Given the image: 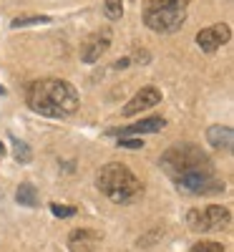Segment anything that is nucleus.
Wrapping results in <instances>:
<instances>
[{
  "mask_svg": "<svg viewBox=\"0 0 234 252\" xmlns=\"http://www.w3.org/2000/svg\"><path fill=\"white\" fill-rule=\"evenodd\" d=\"M26 101H28V106L40 116L63 119V116H71L78 109V91L68 81L43 78V81H33L28 86Z\"/></svg>",
  "mask_w": 234,
  "mask_h": 252,
  "instance_id": "nucleus-1",
  "label": "nucleus"
},
{
  "mask_svg": "<svg viewBox=\"0 0 234 252\" xmlns=\"http://www.w3.org/2000/svg\"><path fill=\"white\" fill-rule=\"evenodd\" d=\"M96 184L114 204H131L144 192V187L136 179V174L121 161H109L106 166H101Z\"/></svg>",
  "mask_w": 234,
  "mask_h": 252,
  "instance_id": "nucleus-2",
  "label": "nucleus"
},
{
  "mask_svg": "<svg viewBox=\"0 0 234 252\" xmlns=\"http://www.w3.org/2000/svg\"><path fill=\"white\" fill-rule=\"evenodd\" d=\"M161 169L172 179H179V177L191 174V172L211 169V159L197 144H174L161 154Z\"/></svg>",
  "mask_w": 234,
  "mask_h": 252,
  "instance_id": "nucleus-3",
  "label": "nucleus"
},
{
  "mask_svg": "<svg viewBox=\"0 0 234 252\" xmlns=\"http://www.w3.org/2000/svg\"><path fill=\"white\" fill-rule=\"evenodd\" d=\"M189 0H151L144 10V23L154 33H174L186 20Z\"/></svg>",
  "mask_w": 234,
  "mask_h": 252,
  "instance_id": "nucleus-4",
  "label": "nucleus"
},
{
  "mask_svg": "<svg viewBox=\"0 0 234 252\" xmlns=\"http://www.w3.org/2000/svg\"><path fill=\"white\" fill-rule=\"evenodd\" d=\"M189 227L194 232H211V229H224L232 222V212L222 204H209L204 209H191L186 217Z\"/></svg>",
  "mask_w": 234,
  "mask_h": 252,
  "instance_id": "nucleus-5",
  "label": "nucleus"
},
{
  "mask_svg": "<svg viewBox=\"0 0 234 252\" xmlns=\"http://www.w3.org/2000/svg\"><path fill=\"white\" fill-rule=\"evenodd\" d=\"M174 184L179 187V192L197 194V197H209V194H219V192H224V182L214 177V169L184 174V177L174 179Z\"/></svg>",
  "mask_w": 234,
  "mask_h": 252,
  "instance_id": "nucleus-6",
  "label": "nucleus"
},
{
  "mask_svg": "<svg viewBox=\"0 0 234 252\" xmlns=\"http://www.w3.org/2000/svg\"><path fill=\"white\" fill-rule=\"evenodd\" d=\"M229 38H232L229 26L227 23H217V26H209V28L197 33V46L204 53H214V51H219L222 46L229 43Z\"/></svg>",
  "mask_w": 234,
  "mask_h": 252,
  "instance_id": "nucleus-7",
  "label": "nucleus"
},
{
  "mask_svg": "<svg viewBox=\"0 0 234 252\" xmlns=\"http://www.w3.org/2000/svg\"><path fill=\"white\" fill-rule=\"evenodd\" d=\"M109 46H111V31L103 28V31L93 33L86 43L81 46V61L83 63H96L106 51H109Z\"/></svg>",
  "mask_w": 234,
  "mask_h": 252,
  "instance_id": "nucleus-8",
  "label": "nucleus"
},
{
  "mask_svg": "<svg viewBox=\"0 0 234 252\" xmlns=\"http://www.w3.org/2000/svg\"><path fill=\"white\" fill-rule=\"evenodd\" d=\"M159 101H161V91L159 89H154V86H144L129 103L123 106V116H136V114H141V111H146V109H151V106H159Z\"/></svg>",
  "mask_w": 234,
  "mask_h": 252,
  "instance_id": "nucleus-9",
  "label": "nucleus"
},
{
  "mask_svg": "<svg viewBox=\"0 0 234 252\" xmlns=\"http://www.w3.org/2000/svg\"><path fill=\"white\" fill-rule=\"evenodd\" d=\"M98 242H101V235L96 229H88V227H78L68 235L71 252H96Z\"/></svg>",
  "mask_w": 234,
  "mask_h": 252,
  "instance_id": "nucleus-10",
  "label": "nucleus"
},
{
  "mask_svg": "<svg viewBox=\"0 0 234 252\" xmlns=\"http://www.w3.org/2000/svg\"><path fill=\"white\" fill-rule=\"evenodd\" d=\"M166 126V121L161 119V116H148V119H144V121H139V124H134V126H126V129H121V134L118 136H141V134H156V131H161Z\"/></svg>",
  "mask_w": 234,
  "mask_h": 252,
  "instance_id": "nucleus-11",
  "label": "nucleus"
},
{
  "mask_svg": "<svg viewBox=\"0 0 234 252\" xmlns=\"http://www.w3.org/2000/svg\"><path fill=\"white\" fill-rule=\"evenodd\" d=\"M206 141L217 149H224L229 152L234 146V129L232 126H209L206 129Z\"/></svg>",
  "mask_w": 234,
  "mask_h": 252,
  "instance_id": "nucleus-12",
  "label": "nucleus"
},
{
  "mask_svg": "<svg viewBox=\"0 0 234 252\" xmlns=\"http://www.w3.org/2000/svg\"><path fill=\"white\" fill-rule=\"evenodd\" d=\"M15 199L20 207H38V192H35V187L23 182L18 187V192H15Z\"/></svg>",
  "mask_w": 234,
  "mask_h": 252,
  "instance_id": "nucleus-13",
  "label": "nucleus"
},
{
  "mask_svg": "<svg viewBox=\"0 0 234 252\" xmlns=\"http://www.w3.org/2000/svg\"><path fill=\"white\" fill-rule=\"evenodd\" d=\"M51 18L48 15H18L13 18L10 28H30V26H48Z\"/></svg>",
  "mask_w": 234,
  "mask_h": 252,
  "instance_id": "nucleus-14",
  "label": "nucleus"
},
{
  "mask_svg": "<svg viewBox=\"0 0 234 252\" xmlns=\"http://www.w3.org/2000/svg\"><path fill=\"white\" fill-rule=\"evenodd\" d=\"M10 144H13V157H15V161H20V164H30V159H33L30 146H28L26 141L15 139V136H10Z\"/></svg>",
  "mask_w": 234,
  "mask_h": 252,
  "instance_id": "nucleus-15",
  "label": "nucleus"
},
{
  "mask_svg": "<svg viewBox=\"0 0 234 252\" xmlns=\"http://www.w3.org/2000/svg\"><path fill=\"white\" fill-rule=\"evenodd\" d=\"M103 13H106V18L118 20L123 15V0H106V3H103Z\"/></svg>",
  "mask_w": 234,
  "mask_h": 252,
  "instance_id": "nucleus-16",
  "label": "nucleus"
},
{
  "mask_svg": "<svg viewBox=\"0 0 234 252\" xmlns=\"http://www.w3.org/2000/svg\"><path fill=\"white\" fill-rule=\"evenodd\" d=\"M191 252H224L222 242H197L191 247Z\"/></svg>",
  "mask_w": 234,
  "mask_h": 252,
  "instance_id": "nucleus-17",
  "label": "nucleus"
},
{
  "mask_svg": "<svg viewBox=\"0 0 234 252\" xmlns=\"http://www.w3.org/2000/svg\"><path fill=\"white\" fill-rule=\"evenodd\" d=\"M51 212L56 215V217H73L76 215V207H68V204H51Z\"/></svg>",
  "mask_w": 234,
  "mask_h": 252,
  "instance_id": "nucleus-18",
  "label": "nucleus"
},
{
  "mask_svg": "<svg viewBox=\"0 0 234 252\" xmlns=\"http://www.w3.org/2000/svg\"><path fill=\"white\" fill-rule=\"evenodd\" d=\"M118 146H123V149H141L144 141L136 136H118Z\"/></svg>",
  "mask_w": 234,
  "mask_h": 252,
  "instance_id": "nucleus-19",
  "label": "nucleus"
},
{
  "mask_svg": "<svg viewBox=\"0 0 234 252\" xmlns=\"http://www.w3.org/2000/svg\"><path fill=\"white\" fill-rule=\"evenodd\" d=\"M129 63H131L129 58H118V61L114 63V68H118V71H121V68H126V66H129Z\"/></svg>",
  "mask_w": 234,
  "mask_h": 252,
  "instance_id": "nucleus-20",
  "label": "nucleus"
},
{
  "mask_svg": "<svg viewBox=\"0 0 234 252\" xmlns=\"http://www.w3.org/2000/svg\"><path fill=\"white\" fill-rule=\"evenodd\" d=\"M3 157H5V146H3V141H0V161H3Z\"/></svg>",
  "mask_w": 234,
  "mask_h": 252,
  "instance_id": "nucleus-21",
  "label": "nucleus"
},
{
  "mask_svg": "<svg viewBox=\"0 0 234 252\" xmlns=\"http://www.w3.org/2000/svg\"><path fill=\"white\" fill-rule=\"evenodd\" d=\"M3 94H5V89H3V86H0V96H3Z\"/></svg>",
  "mask_w": 234,
  "mask_h": 252,
  "instance_id": "nucleus-22",
  "label": "nucleus"
}]
</instances>
